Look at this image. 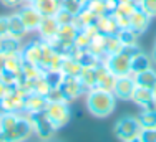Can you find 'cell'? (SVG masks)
Here are the masks:
<instances>
[{
    "mask_svg": "<svg viewBox=\"0 0 156 142\" xmlns=\"http://www.w3.org/2000/svg\"><path fill=\"white\" fill-rule=\"evenodd\" d=\"M87 107L95 117H108L116 107V98L111 91L100 88L90 89L87 91Z\"/></svg>",
    "mask_w": 156,
    "mask_h": 142,
    "instance_id": "obj_1",
    "label": "cell"
},
{
    "mask_svg": "<svg viewBox=\"0 0 156 142\" xmlns=\"http://www.w3.org/2000/svg\"><path fill=\"white\" fill-rule=\"evenodd\" d=\"M140 50H141L140 46L125 48L123 51H120V53H116V55H106V56L101 59V63L108 66V69L116 78L118 76H128V74H131V58L135 56Z\"/></svg>",
    "mask_w": 156,
    "mask_h": 142,
    "instance_id": "obj_2",
    "label": "cell"
},
{
    "mask_svg": "<svg viewBox=\"0 0 156 142\" xmlns=\"http://www.w3.org/2000/svg\"><path fill=\"white\" fill-rule=\"evenodd\" d=\"M43 113L55 130L65 127L72 119V109L68 103H48Z\"/></svg>",
    "mask_w": 156,
    "mask_h": 142,
    "instance_id": "obj_3",
    "label": "cell"
},
{
    "mask_svg": "<svg viewBox=\"0 0 156 142\" xmlns=\"http://www.w3.org/2000/svg\"><path fill=\"white\" fill-rule=\"evenodd\" d=\"M141 132V126L136 116H125V117L118 119L115 124V136L121 142L138 139Z\"/></svg>",
    "mask_w": 156,
    "mask_h": 142,
    "instance_id": "obj_4",
    "label": "cell"
},
{
    "mask_svg": "<svg viewBox=\"0 0 156 142\" xmlns=\"http://www.w3.org/2000/svg\"><path fill=\"white\" fill-rule=\"evenodd\" d=\"M30 121H32V127H33V134L38 137L40 140L47 142L53 137L55 129L50 124V121L47 119L45 113H38V114H30Z\"/></svg>",
    "mask_w": 156,
    "mask_h": 142,
    "instance_id": "obj_5",
    "label": "cell"
},
{
    "mask_svg": "<svg viewBox=\"0 0 156 142\" xmlns=\"http://www.w3.org/2000/svg\"><path fill=\"white\" fill-rule=\"evenodd\" d=\"M136 89V81L131 74L128 76H118L116 78V83H115L113 88V94L116 99L121 101H131V96Z\"/></svg>",
    "mask_w": 156,
    "mask_h": 142,
    "instance_id": "obj_6",
    "label": "cell"
},
{
    "mask_svg": "<svg viewBox=\"0 0 156 142\" xmlns=\"http://www.w3.org/2000/svg\"><path fill=\"white\" fill-rule=\"evenodd\" d=\"M18 17H20L22 23L25 25V28L28 32H37L40 22H42V15L37 12V8L32 5V3H23L18 10Z\"/></svg>",
    "mask_w": 156,
    "mask_h": 142,
    "instance_id": "obj_7",
    "label": "cell"
},
{
    "mask_svg": "<svg viewBox=\"0 0 156 142\" xmlns=\"http://www.w3.org/2000/svg\"><path fill=\"white\" fill-rule=\"evenodd\" d=\"M58 88L62 89L63 96H65V99L68 101V103H70V101L78 99L85 93V89H83V86H81L80 79L75 78V76H63V79H62V83H60Z\"/></svg>",
    "mask_w": 156,
    "mask_h": 142,
    "instance_id": "obj_8",
    "label": "cell"
},
{
    "mask_svg": "<svg viewBox=\"0 0 156 142\" xmlns=\"http://www.w3.org/2000/svg\"><path fill=\"white\" fill-rule=\"evenodd\" d=\"M23 104H25V98L12 88L7 93L5 98L0 101V109L3 113H23Z\"/></svg>",
    "mask_w": 156,
    "mask_h": 142,
    "instance_id": "obj_9",
    "label": "cell"
},
{
    "mask_svg": "<svg viewBox=\"0 0 156 142\" xmlns=\"http://www.w3.org/2000/svg\"><path fill=\"white\" fill-rule=\"evenodd\" d=\"M131 101L136 106H140L143 111H154L156 109V101H154V96H153L151 89L136 86L135 93L131 96Z\"/></svg>",
    "mask_w": 156,
    "mask_h": 142,
    "instance_id": "obj_10",
    "label": "cell"
},
{
    "mask_svg": "<svg viewBox=\"0 0 156 142\" xmlns=\"http://www.w3.org/2000/svg\"><path fill=\"white\" fill-rule=\"evenodd\" d=\"M22 58L28 65H37L40 66L42 63V40H32L25 46H22Z\"/></svg>",
    "mask_w": 156,
    "mask_h": 142,
    "instance_id": "obj_11",
    "label": "cell"
},
{
    "mask_svg": "<svg viewBox=\"0 0 156 142\" xmlns=\"http://www.w3.org/2000/svg\"><path fill=\"white\" fill-rule=\"evenodd\" d=\"M58 28H60V23L57 22L55 17H43L38 28H37V32H38L40 40H43V42H53L58 35Z\"/></svg>",
    "mask_w": 156,
    "mask_h": 142,
    "instance_id": "obj_12",
    "label": "cell"
},
{
    "mask_svg": "<svg viewBox=\"0 0 156 142\" xmlns=\"http://www.w3.org/2000/svg\"><path fill=\"white\" fill-rule=\"evenodd\" d=\"M115 83H116V76L108 69L106 65L100 63V65L96 66V88L113 93Z\"/></svg>",
    "mask_w": 156,
    "mask_h": 142,
    "instance_id": "obj_13",
    "label": "cell"
},
{
    "mask_svg": "<svg viewBox=\"0 0 156 142\" xmlns=\"http://www.w3.org/2000/svg\"><path fill=\"white\" fill-rule=\"evenodd\" d=\"M32 5L42 17H55L63 8L62 0H33Z\"/></svg>",
    "mask_w": 156,
    "mask_h": 142,
    "instance_id": "obj_14",
    "label": "cell"
},
{
    "mask_svg": "<svg viewBox=\"0 0 156 142\" xmlns=\"http://www.w3.org/2000/svg\"><path fill=\"white\" fill-rule=\"evenodd\" d=\"M48 101L45 96H40L37 93H32L25 98V104H23V113L27 114H38V113H43L47 107Z\"/></svg>",
    "mask_w": 156,
    "mask_h": 142,
    "instance_id": "obj_15",
    "label": "cell"
},
{
    "mask_svg": "<svg viewBox=\"0 0 156 142\" xmlns=\"http://www.w3.org/2000/svg\"><path fill=\"white\" fill-rule=\"evenodd\" d=\"M96 27L105 35H118V32H120L118 22L113 13H105L101 17H98L96 18Z\"/></svg>",
    "mask_w": 156,
    "mask_h": 142,
    "instance_id": "obj_16",
    "label": "cell"
},
{
    "mask_svg": "<svg viewBox=\"0 0 156 142\" xmlns=\"http://www.w3.org/2000/svg\"><path fill=\"white\" fill-rule=\"evenodd\" d=\"M153 68V59H151L150 55H146L144 51H138L135 56L131 58V76L135 74H140L143 71Z\"/></svg>",
    "mask_w": 156,
    "mask_h": 142,
    "instance_id": "obj_17",
    "label": "cell"
},
{
    "mask_svg": "<svg viewBox=\"0 0 156 142\" xmlns=\"http://www.w3.org/2000/svg\"><path fill=\"white\" fill-rule=\"evenodd\" d=\"M7 22H9V36H12V38L22 40L28 33V30L25 28V25L22 23L20 17H18V12L7 15Z\"/></svg>",
    "mask_w": 156,
    "mask_h": 142,
    "instance_id": "obj_18",
    "label": "cell"
},
{
    "mask_svg": "<svg viewBox=\"0 0 156 142\" xmlns=\"http://www.w3.org/2000/svg\"><path fill=\"white\" fill-rule=\"evenodd\" d=\"M150 22H151V18L138 8L135 13L131 15V18H129V28H131L133 32H136L138 35H141V33H144L148 30Z\"/></svg>",
    "mask_w": 156,
    "mask_h": 142,
    "instance_id": "obj_19",
    "label": "cell"
},
{
    "mask_svg": "<svg viewBox=\"0 0 156 142\" xmlns=\"http://www.w3.org/2000/svg\"><path fill=\"white\" fill-rule=\"evenodd\" d=\"M96 15L93 12H90V10L85 7L83 10H81L80 13H76V15H73V20H72V25L75 27L78 32H81L85 27H88V25H93L96 23Z\"/></svg>",
    "mask_w": 156,
    "mask_h": 142,
    "instance_id": "obj_20",
    "label": "cell"
},
{
    "mask_svg": "<svg viewBox=\"0 0 156 142\" xmlns=\"http://www.w3.org/2000/svg\"><path fill=\"white\" fill-rule=\"evenodd\" d=\"M78 79H80L81 86H83L85 93L90 91V89L96 88V68H90V66H83L81 73L78 74Z\"/></svg>",
    "mask_w": 156,
    "mask_h": 142,
    "instance_id": "obj_21",
    "label": "cell"
},
{
    "mask_svg": "<svg viewBox=\"0 0 156 142\" xmlns=\"http://www.w3.org/2000/svg\"><path fill=\"white\" fill-rule=\"evenodd\" d=\"M88 51L95 56H98L100 59H103L106 56V35L105 33H98L95 38H91Z\"/></svg>",
    "mask_w": 156,
    "mask_h": 142,
    "instance_id": "obj_22",
    "label": "cell"
},
{
    "mask_svg": "<svg viewBox=\"0 0 156 142\" xmlns=\"http://www.w3.org/2000/svg\"><path fill=\"white\" fill-rule=\"evenodd\" d=\"M135 81H136V86H141V88H146V89H153L156 88V71L153 68L143 71L140 74H135Z\"/></svg>",
    "mask_w": 156,
    "mask_h": 142,
    "instance_id": "obj_23",
    "label": "cell"
},
{
    "mask_svg": "<svg viewBox=\"0 0 156 142\" xmlns=\"http://www.w3.org/2000/svg\"><path fill=\"white\" fill-rule=\"evenodd\" d=\"M138 10V2L136 0H118V5L115 8L113 15L115 17H128L131 18V15Z\"/></svg>",
    "mask_w": 156,
    "mask_h": 142,
    "instance_id": "obj_24",
    "label": "cell"
},
{
    "mask_svg": "<svg viewBox=\"0 0 156 142\" xmlns=\"http://www.w3.org/2000/svg\"><path fill=\"white\" fill-rule=\"evenodd\" d=\"M23 58H22V53H10L5 55V65H3V69L10 71V73L20 74L22 68H23Z\"/></svg>",
    "mask_w": 156,
    "mask_h": 142,
    "instance_id": "obj_25",
    "label": "cell"
},
{
    "mask_svg": "<svg viewBox=\"0 0 156 142\" xmlns=\"http://www.w3.org/2000/svg\"><path fill=\"white\" fill-rule=\"evenodd\" d=\"M81 63L80 61H76L75 58H72V56H65L63 58V63H62V74L63 76H75L78 78V74L81 73Z\"/></svg>",
    "mask_w": 156,
    "mask_h": 142,
    "instance_id": "obj_26",
    "label": "cell"
},
{
    "mask_svg": "<svg viewBox=\"0 0 156 142\" xmlns=\"http://www.w3.org/2000/svg\"><path fill=\"white\" fill-rule=\"evenodd\" d=\"M22 40H17V38H12V36L7 35L5 38L0 40V50L3 51L5 55H10V53H20L22 51Z\"/></svg>",
    "mask_w": 156,
    "mask_h": 142,
    "instance_id": "obj_27",
    "label": "cell"
},
{
    "mask_svg": "<svg viewBox=\"0 0 156 142\" xmlns=\"http://www.w3.org/2000/svg\"><path fill=\"white\" fill-rule=\"evenodd\" d=\"M118 36H120L121 43L125 45V48H129V46H138V38H140V35H138L136 32H133L131 28L120 30V32H118Z\"/></svg>",
    "mask_w": 156,
    "mask_h": 142,
    "instance_id": "obj_28",
    "label": "cell"
},
{
    "mask_svg": "<svg viewBox=\"0 0 156 142\" xmlns=\"http://www.w3.org/2000/svg\"><path fill=\"white\" fill-rule=\"evenodd\" d=\"M140 121L141 129H156V109L154 111H141L136 116Z\"/></svg>",
    "mask_w": 156,
    "mask_h": 142,
    "instance_id": "obj_29",
    "label": "cell"
},
{
    "mask_svg": "<svg viewBox=\"0 0 156 142\" xmlns=\"http://www.w3.org/2000/svg\"><path fill=\"white\" fill-rule=\"evenodd\" d=\"M125 50V45L121 43L118 35H106V55H116Z\"/></svg>",
    "mask_w": 156,
    "mask_h": 142,
    "instance_id": "obj_30",
    "label": "cell"
},
{
    "mask_svg": "<svg viewBox=\"0 0 156 142\" xmlns=\"http://www.w3.org/2000/svg\"><path fill=\"white\" fill-rule=\"evenodd\" d=\"M45 71H43L40 66L37 65H28V63H23V68H22V76L25 79H30V81H35L38 79L40 76H43Z\"/></svg>",
    "mask_w": 156,
    "mask_h": 142,
    "instance_id": "obj_31",
    "label": "cell"
},
{
    "mask_svg": "<svg viewBox=\"0 0 156 142\" xmlns=\"http://www.w3.org/2000/svg\"><path fill=\"white\" fill-rule=\"evenodd\" d=\"M62 2H63V8L72 15L80 13L87 5V0H62Z\"/></svg>",
    "mask_w": 156,
    "mask_h": 142,
    "instance_id": "obj_32",
    "label": "cell"
},
{
    "mask_svg": "<svg viewBox=\"0 0 156 142\" xmlns=\"http://www.w3.org/2000/svg\"><path fill=\"white\" fill-rule=\"evenodd\" d=\"M50 89H51V86H50V83L47 81L45 74H43V76H40L38 79L33 81V93H37V94L45 96V98H47V94L50 93Z\"/></svg>",
    "mask_w": 156,
    "mask_h": 142,
    "instance_id": "obj_33",
    "label": "cell"
},
{
    "mask_svg": "<svg viewBox=\"0 0 156 142\" xmlns=\"http://www.w3.org/2000/svg\"><path fill=\"white\" fill-rule=\"evenodd\" d=\"M85 7H87L90 12H93L96 17H101V15L108 13L106 12V7H105V0H88Z\"/></svg>",
    "mask_w": 156,
    "mask_h": 142,
    "instance_id": "obj_34",
    "label": "cell"
},
{
    "mask_svg": "<svg viewBox=\"0 0 156 142\" xmlns=\"http://www.w3.org/2000/svg\"><path fill=\"white\" fill-rule=\"evenodd\" d=\"M136 2L141 12H144L150 18L156 17V0H136Z\"/></svg>",
    "mask_w": 156,
    "mask_h": 142,
    "instance_id": "obj_35",
    "label": "cell"
},
{
    "mask_svg": "<svg viewBox=\"0 0 156 142\" xmlns=\"http://www.w3.org/2000/svg\"><path fill=\"white\" fill-rule=\"evenodd\" d=\"M20 74H15V73H10V71L7 69H2V73H0V81H2L3 84H7L9 88H13V86L17 84V79Z\"/></svg>",
    "mask_w": 156,
    "mask_h": 142,
    "instance_id": "obj_36",
    "label": "cell"
},
{
    "mask_svg": "<svg viewBox=\"0 0 156 142\" xmlns=\"http://www.w3.org/2000/svg\"><path fill=\"white\" fill-rule=\"evenodd\" d=\"M47 101L48 103H68V101L65 99V96H63L60 88H51L50 93L47 94Z\"/></svg>",
    "mask_w": 156,
    "mask_h": 142,
    "instance_id": "obj_37",
    "label": "cell"
},
{
    "mask_svg": "<svg viewBox=\"0 0 156 142\" xmlns=\"http://www.w3.org/2000/svg\"><path fill=\"white\" fill-rule=\"evenodd\" d=\"M90 42L91 40L88 38L87 35H85L83 32H78L75 42H73V45H75L76 48H80V50H88V46H90Z\"/></svg>",
    "mask_w": 156,
    "mask_h": 142,
    "instance_id": "obj_38",
    "label": "cell"
},
{
    "mask_svg": "<svg viewBox=\"0 0 156 142\" xmlns=\"http://www.w3.org/2000/svg\"><path fill=\"white\" fill-rule=\"evenodd\" d=\"M138 139L140 142H156V129H141Z\"/></svg>",
    "mask_w": 156,
    "mask_h": 142,
    "instance_id": "obj_39",
    "label": "cell"
},
{
    "mask_svg": "<svg viewBox=\"0 0 156 142\" xmlns=\"http://www.w3.org/2000/svg\"><path fill=\"white\" fill-rule=\"evenodd\" d=\"M55 18H57V22H58L60 25H66V23H72L73 15L70 13V12H66L65 8H62L60 12H58L57 15H55Z\"/></svg>",
    "mask_w": 156,
    "mask_h": 142,
    "instance_id": "obj_40",
    "label": "cell"
},
{
    "mask_svg": "<svg viewBox=\"0 0 156 142\" xmlns=\"http://www.w3.org/2000/svg\"><path fill=\"white\" fill-rule=\"evenodd\" d=\"M81 32H83L85 35H87L88 38H90V40H91V38H95V36L98 35V33H101V32L98 30V27H96V23H93V25H88V27H85L83 30H81Z\"/></svg>",
    "mask_w": 156,
    "mask_h": 142,
    "instance_id": "obj_41",
    "label": "cell"
},
{
    "mask_svg": "<svg viewBox=\"0 0 156 142\" xmlns=\"http://www.w3.org/2000/svg\"><path fill=\"white\" fill-rule=\"evenodd\" d=\"M9 35V22L7 17H0V40Z\"/></svg>",
    "mask_w": 156,
    "mask_h": 142,
    "instance_id": "obj_42",
    "label": "cell"
},
{
    "mask_svg": "<svg viewBox=\"0 0 156 142\" xmlns=\"http://www.w3.org/2000/svg\"><path fill=\"white\" fill-rule=\"evenodd\" d=\"M0 2L9 8H17V7L23 5V0H0Z\"/></svg>",
    "mask_w": 156,
    "mask_h": 142,
    "instance_id": "obj_43",
    "label": "cell"
},
{
    "mask_svg": "<svg viewBox=\"0 0 156 142\" xmlns=\"http://www.w3.org/2000/svg\"><path fill=\"white\" fill-rule=\"evenodd\" d=\"M116 5H118V0H105V7H106V12L108 13H113Z\"/></svg>",
    "mask_w": 156,
    "mask_h": 142,
    "instance_id": "obj_44",
    "label": "cell"
},
{
    "mask_svg": "<svg viewBox=\"0 0 156 142\" xmlns=\"http://www.w3.org/2000/svg\"><path fill=\"white\" fill-rule=\"evenodd\" d=\"M10 89H12V88H9L7 84H3L2 81H0V101H2L3 98H5V96H7V93H9Z\"/></svg>",
    "mask_w": 156,
    "mask_h": 142,
    "instance_id": "obj_45",
    "label": "cell"
},
{
    "mask_svg": "<svg viewBox=\"0 0 156 142\" xmlns=\"http://www.w3.org/2000/svg\"><path fill=\"white\" fill-rule=\"evenodd\" d=\"M3 65H5V53L0 50V73H2V69H3Z\"/></svg>",
    "mask_w": 156,
    "mask_h": 142,
    "instance_id": "obj_46",
    "label": "cell"
},
{
    "mask_svg": "<svg viewBox=\"0 0 156 142\" xmlns=\"http://www.w3.org/2000/svg\"><path fill=\"white\" fill-rule=\"evenodd\" d=\"M151 59H153V63H154V65H156V45H154L153 51H151Z\"/></svg>",
    "mask_w": 156,
    "mask_h": 142,
    "instance_id": "obj_47",
    "label": "cell"
},
{
    "mask_svg": "<svg viewBox=\"0 0 156 142\" xmlns=\"http://www.w3.org/2000/svg\"><path fill=\"white\" fill-rule=\"evenodd\" d=\"M126 142H140V139H133V140H126Z\"/></svg>",
    "mask_w": 156,
    "mask_h": 142,
    "instance_id": "obj_48",
    "label": "cell"
},
{
    "mask_svg": "<svg viewBox=\"0 0 156 142\" xmlns=\"http://www.w3.org/2000/svg\"><path fill=\"white\" fill-rule=\"evenodd\" d=\"M33 0H23V3H32Z\"/></svg>",
    "mask_w": 156,
    "mask_h": 142,
    "instance_id": "obj_49",
    "label": "cell"
},
{
    "mask_svg": "<svg viewBox=\"0 0 156 142\" xmlns=\"http://www.w3.org/2000/svg\"><path fill=\"white\" fill-rule=\"evenodd\" d=\"M153 96H154V101H156V88L153 89Z\"/></svg>",
    "mask_w": 156,
    "mask_h": 142,
    "instance_id": "obj_50",
    "label": "cell"
},
{
    "mask_svg": "<svg viewBox=\"0 0 156 142\" xmlns=\"http://www.w3.org/2000/svg\"><path fill=\"white\" fill-rule=\"evenodd\" d=\"M2 113H3V111H2V109H0V116H2Z\"/></svg>",
    "mask_w": 156,
    "mask_h": 142,
    "instance_id": "obj_51",
    "label": "cell"
},
{
    "mask_svg": "<svg viewBox=\"0 0 156 142\" xmlns=\"http://www.w3.org/2000/svg\"><path fill=\"white\" fill-rule=\"evenodd\" d=\"M154 45H156V43H154Z\"/></svg>",
    "mask_w": 156,
    "mask_h": 142,
    "instance_id": "obj_52",
    "label": "cell"
}]
</instances>
